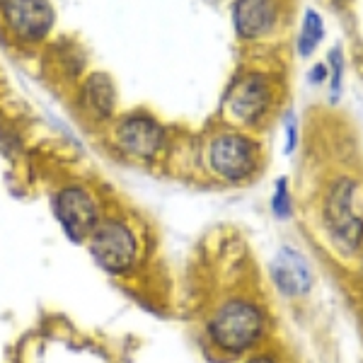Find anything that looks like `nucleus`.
<instances>
[{
	"mask_svg": "<svg viewBox=\"0 0 363 363\" xmlns=\"http://www.w3.org/2000/svg\"><path fill=\"white\" fill-rule=\"evenodd\" d=\"M262 330H264L262 310L247 301H233L216 313L211 322V339L218 349L240 354L259 339Z\"/></svg>",
	"mask_w": 363,
	"mask_h": 363,
	"instance_id": "nucleus-1",
	"label": "nucleus"
},
{
	"mask_svg": "<svg viewBox=\"0 0 363 363\" xmlns=\"http://www.w3.org/2000/svg\"><path fill=\"white\" fill-rule=\"evenodd\" d=\"M90 252L104 272L124 274L136 262V238L124 223L107 220L92 230Z\"/></svg>",
	"mask_w": 363,
	"mask_h": 363,
	"instance_id": "nucleus-2",
	"label": "nucleus"
},
{
	"mask_svg": "<svg viewBox=\"0 0 363 363\" xmlns=\"http://www.w3.org/2000/svg\"><path fill=\"white\" fill-rule=\"evenodd\" d=\"M211 167L223 179L240 182L255 172L257 145L240 133H223L211 143Z\"/></svg>",
	"mask_w": 363,
	"mask_h": 363,
	"instance_id": "nucleus-3",
	"label": "nucleus"
},
{
	"mask_svg": "<svg viewBox=\"0 0 363 363\" xmlns=\"http://www.w3.org/2000/svg\"><path fill=\"white\" fill-rule=\"evenodd\" d=\"M3 20L22 42H39L54 27V8L49 0H5Z\"/></svg>",
	"mask_w": 363,
	"mask_h": 363,
	"instance_id": "nucleus-4",
	"label": "nucleus"
},
{
	"mask_svg": "<svg viewBox=\"0 0 363 363\" xmlns=\"http://www.w3.org/2000/svg\"><path fill=\"white\" fill-rule=\"evenodd\" d=\"M269 99H272V92H269V83L264 75H242V78H238L233 83V87L225 95V116L238 121V124H252V121H257L264 114V109L269 107Z\"/></svg>",
	"mask_w": 363,
	"mask_h": 363,
	"instance_id": "nucleus-5",
	"label": "nucleus"
},
{
	"mask_svg": "<svg viewBox=\"0 0 363 363\" xmlns=\"http://www.w3.org/2000/svg\"><path fill=\"white\" fill-rule=\"evenodd\" d=\"M56 218L61 220L63 230L73 240H85L99 225L97 203L83 186H66L58 191L54 201Z\"/></svg>",
	"mask_w": 363,
	"mask_h": 363,
	"instance_id": "nucleus-6",
	"label": "nucleus"
},
{
	"mask_svg": "<svg viewBox=\"0 0 363 363\" xmlns=\"http://www.w3.org/2000/svg\"><path fill=\"white\" fill-rule=\"evenodd\" d=\"M351 199H354V184L344 179L332 189L327 201V225L344 247H356L363 238V220L354 213Z\"/></svg>",
	"mask_w": 363,
	"mask_h": 363,
	"instance_id": "nucleus-7",
	"label": "nucleus"
},
{
	"mask_svg": "<svg viewBox=\"0 0 363 363\" xmlns=\"http://www.w3.org/2000/svg\"><path fill=\"white\" fill-rule=\"evenodd\" d=\"M116 145L131 157H153L162 148V128L148 114H131L116 126Z\"/></svg>",
	"mask_w": 363,
	"mask_h": 363,
	"instance_id": "nucleus-8",
	"label": "nucleus"
},
{
	"mask_svg": "<svg viewBox=\"0 0 363 363\" xmlns=\"http://www.w3.org/2000/svg\"><path fill=\"white\" fill-rule=\"evenodd\" d=\"M233 22L242 39H259L277 22L274 0H235L233 3Z\"/></svg>",
	"mask_w": 363,
	"mask_h": 363,
	"instance_id": "nucleus-9",
	"label": "nucleus"
},
{
	"mask_svg": "<svg viewBox=\"0 0 363 363\" xmlns=\"http://www.w3.org/2000/svg\"><path fill=\"white\" fill-rule=\"evenodd\" d=\"M272 277L279 289L289 296L308 294L310 284H313V274H310L308 262L294 250H284L277 257V262L272 267Z\"/></svg>",
	"mask_w": 363,
	"mask_h": 363,
	"instance_id": "nucleus-10",
	"label": "nucleus"
},
{
	"mask_svg": "<svg viewBox=\"0 0 363 363\" xmlns=\"http://www.w3.org/2000/svg\"><path fill=\"white\" fill-rule=\"evenodd\" d=\"M114 102H116V92H114V85H112V80H109V75L95 73L83 87L85 109L90 114L102 116V119H104V116L112 114Z\"/></svg>",
	"mask_w": 363,
	"mask_h": 363,
	"instance_id": "nucleus-11",
	"label": "nucleus"
},
{
	"mask_svg": "<svg viewBox=\"0 0 363 363\" xmlns=\"http://www.w3.org/2000/svg\"><path fill=\"white\" fill-rule=\"evenodd\" d=\"M322 34H325V27H322V17L315 13V10H308L306 20H303L301 39H298V49H301L303 56L313 54L315 46L322 42Z\"/></svg>",
	"mask_w": 363,
	"mask_h": 363,
	"instance_id": "nucleus-12",
	"label": "nucleus"
},
{
	"mask_svg": "<svg viewBox=\"0 0 363 363\" xmlns=\"http://www.w3.org/2000/svg\"><path fill=\"white\" fill-rule=\"evenodd\" d=\"M272 208H274V213H277L279 218L291 216V196H289V189H286V179L284 177L277 182V194H274V199H272Z\"/></svg>",
	"mask_w": 363,
	"mask_h": 363,
	"instance_id": "nucleus-13",
	"label": "nucleus"
},
{
	"mask_svg": "<svg viewBox=\"0 0 363 363\" xmlns=\"http://www.w3.org/2000/svg\"><path fill=\"white\" fill-rule=\"evenodd\" d=\"M330 66H332V92H335V97H337L339 87H342V73H344V58L339 49H335L330 54Z\"/></svg>",
	"mask_w": 363,
	"mask_h": 363,
	"instance_id": "nucleus-14",
	"label": "nucleus"
},
{
	"mask_svg": "<svg viewBox=\"0 0 363 363\" xmlns=\"http://www.w3.org/2000/svg\"><path fill=\"white\" fill-rule=\"evenodd\" d=\"M296 148V119L294 114L286 116V153H294Z\"/></svg>",
	"mask_w": 363,
	"mask_h": 363,
	"instance_id": "nucleus-15",
	"label": "nucleus"
},
{
	"mask_svg": "<svg viewBox=\"0 0 363 363\" xmlns=\"http://www.w3.org/2000/svg\"><path fill=\"white\" fill-rule=\"evenodd\" d=\"M322 78H325V66H315V70H313V83H320Z\"/></svg>",
	"mask_w": 363,
	"mask_h": 363,
	"instance_id": "nucleus-16",
	"label": "nucleus"
},
{
	"mask_svg": "<svg viewBox=\"0 0 363 363\" xmlns=\"http://www.w3.org/2000/svg\"><path fill=\"white\" fill-rule=\"evenodd\" d=\"M247 363H274L269 356H257V359H252V361H247Z\"/></svg>",
	"mask_w": 363,
	"mask_h": 363,
	"instance_id": "nucleus-17",
	"label": "nucleus"
},
{
	"mask_svg": "<svg viewBox=\"0 0 363 363\" xmlns=\"http://www.w3.org/2000/svg\"><path fill=\"white\" fill-rule=\"evenodd\" d=\"M3 3H5V0H0V5H3Z\"/></svg>",
	"mask_w": 363,
	"mask_h": 363,
	"instance_id": "nucleus-18",
	"label": "nucleus"
}]
</instances>
